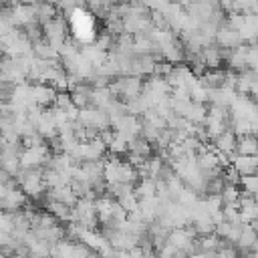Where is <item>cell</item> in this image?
I'll return each mask as SVG.
<instances>
[{
	"label": "cell",
	"instance_id": "6da1fadb",
	"mask_svg": "<svg viewBox=\"0 0 258 258\" xmlns=\"http://www.w3.org/2000/svg\"><path fill=\"white\" fill-rule=\"evenodd\" d=\"M14 177H16V183L22 187V191L32 200H36L40 194L48 189L42 167H22Z\"/></svg>",
	"mask_w": 258,
	"mask_h": 258
},
{
	"label": "cell",
	"instance_id": "7a4b0ae2",
	"mask_svg": "<svg viewBox=\"0 0 258 258\" xmlns=\"http://www.w3.org/2000/svg\"><path fill=\"white\" fill-rule=\"evenodd\" d=\"M111 89H113V93L119 99L129 101V99H135V97H139L143 93L145 79L143 77H137V75H121V77L113 79Z\"/></svg>",
	"mask_w": 258,
	"mask_h": 258
},
{
	"label": "cell",
	"instance_id": "3957f363",
	"mask_svg": "<svg viewBox=\"0 0 258 258\" xmlns=\"http://www.w3.org/2000/svg\"><path fill=\"white\" fill-rule=\"evenodd\" d=\"M0 204L4 212H18L28 206V196L22 191V187L14 181L2 183V194H0Z\"/></svg>",
	"mask_w": 258,
	"mask_h": 258
},
{
	"label": "cell",
	"instance_id": "277c9868",
	"mask_svg": "<svg viewBox=\"0 0 258 258\" xmlns=\"http://www.w3.org/2000/svg\"><path fill=\"white\" fill-rule=\"evenodd\" d=\"M42 28H44V38H46V42L48 44H52L58 52H60V48H62V44L69 40V24H67V20H64V16H56V18H52V20H48L46 24H42Z\"/></svg>",
	"mask_w": 258,
	"mask_h": 258
},
{
	"label": "cell",
	"instance_id": "5b68a950",
	"mask_svg": "<svg viewBox=\"0 0 258 258\" xmlns=\"http://www.w3.org/2000/svg\"><path fill=\"white\" fill-rule=\"evenodd\" d=\"M12 20L16 28H28L32 24L38 22V14H36V2H22L12 6Z\"/></svg>",
	"mask_w": 258,
	"mask_h": 258
},
{
	"label": "cell",
	"instance_id": "8992f818",
	"mask_svg": "<svg viewBox=\"0 0 258 258\" xmlns=\"http://www.w3.org/2000/svg\"><path fill=\"white\" fill-rule=\"evenodd\" d=\"M216 44H220L222 48L230 50V48H236V46L244 44V40H242L240 30L234 28L232 24H228V20H226V22L218 28V32H216Z\"/></svg>",
	"mask_w": 258,
	"mask_h": 258
},
{
	"label": "cell",
	"instance_id": "52a82bcc",
	"mask_svg": "<svg viewBox=\"0 0 258 258\" xmlns=\"http://www.w3.org/2000/svg\"><path fill=\"white\" fill-rule=\"evenodd\" d=\"M226 69H232L236 73H242L248 67V44H240L236 48H230L228 54H226Z\"/></svg>",
	"mask_w": 258,
	"mask_h": 258
},
{
	"label": "cell",
	"instance_id": "ba28073f",
	"mask_svg": "<svg viewBox=\"0 0 258 258\" xmlns=\"http://www.w3.org/2000/svg\"><path fill=\"white\" fill-rule=\"evenodd\" d=\"M230 165L244 177V175H254L258 173V155H240L234 153L230 159Z\"/></svg>",
	"mask_w": 258,
	"mask_h": 258
},
{
	"label": "cell",
	"instance_id": "9c48e42d",
	"mask_svg": "<svg viewBox=\"0 0 258 258\" xmlns=\"http://www.w3.org/2000/svg\"><path fill=\"white\" fill-rule=\"evenodd\" d=\"M56 97H58V91L48 85V83H34V103L42 109L46 107H52L56 103Z\"/></svg>",
	"mask_w": 258,
	"mask_h": 258
},
{
	"label": "cell",
	"instance_id": "30bf717a",
	"mask_svg": "<svg viewBox=\"0 0 258 258\" xmlns=\"http://www.w3.org/2000/svg\"><path fill=\"white\" fill-rule=\"evenodd\" d=\"M238 91L232 87H220V89H212L210 91V105H220V107H232V103L236 101Z\"/></svg>",
	"mask_w": 258,
	"mask_h": 258
},
{
	"label": "cell",
	"instance_id": "8fae6325",
	"mask_svg": "<svg viewBox=\"0 0 258 258\" xmlns=\"http://www.w3.org/2000/svg\"><path fill=\"white\" fill-rule=\"evenodd\" d=\"M226 71L228 69H208L202 77H200V81L212 91V89H220V87H224L226 85Z\"/></svg>",
	"mask_w": 258,
	"mask_h": 258
},
{
	"label": "cell",
	"instance_id": "7c38bea8",
	"mask_svg": "<svg viewBox=\"0 0 258 258\" xmlns=\"http://www.w3.org/2000/svg\"><path fill=\"white\" fill-rule=\"evenodd\" d=\"M183 117H185L189 123H194V125H202V123H206V117H208V107H206V103L191 101V103L187 105Z\"/></svg>",
	"mask_w": 258,
	"mask_h": 258
},
{
	"label": "cell",
	"instance_id": "4fadbf2b",
	"mask_svg": "<svg viewBox=\"0 0 258 258\" xmlns=\"http://www.w3.org/2000/svg\"><path fill=\"white\" fill-rule=\"evenodd\" d=\"M135 196L141 200H147V198H155L157 196V179L153 177H141L137 183H135Z\"/></svg>",
	"mask_w": 258,
	"mask_h": 258
},
{
	"label": "cell",
	"instance_id": "5bb4252c",
	"mask_svg": "<svg viewBox=\"0 0 258 258\" xmlns=\"http://www.w3.org/2000/svg\"><path fill=\"white\" fill-rule=\"evenodd\" d=\"M236 153H240V155H258V135H254V133L240 135L238 145H236Z\"/></svg>",
	"mask_w": 258,
	"mask_h": 258
},
{
	"label": "cell",
	"instance_id": "9a60e30c",
	"mask_svg": "<svg viewBox=\"0 0 258 258\" xmlns=\"http://www.w3.org/2000/svg\"><path fill=\"white\" fill-rule=\"evenodd\" d=\"M81 52L95 64V67H101L103 62H107V58H109V52L107 50H103V48H99L95 42L93 44H83V48H81Z\"/></svg>",
	"mask_w": 258,
	"mask_h": 258
},
{
	"label": "cell",
	"instance_id": "2e32d148",
	"mask_svg": "<svg viewBox=\"0 0 258 258\" xmlns=\"http://www.w3.org/2000/svg\"><path fill=\"white\" fill-rule=\"evenodd\" d=\"M87 6H89V12H93L95 16L107 18L115 4H113V0H87Z\"/></svg>",
	"mask_w": 258,
	"mask_h": 258
},
{
	"label": "cell",
	"instance_id": "e0dca14e",
	"mask_svg": "<svg viewBox=\"0 0 258 258\" xmlns=\"http://www.w3.org/2000/svg\"><path fill=\"white\" fill-rule=\"evenodd\" d=\"M240 194H242V187H240V185H226V189L222 191V202H224V206L238 204Z\"/></svg>",
	"mask_w": 258,
	"mask_h": 258
},
{
	"label": "cell",
	"instance_id": "ac0fdd59",
	"mask_svg": "<svg viewBox=\"0 0 258 258\" xmlns=\"http://www.w3.org/2000/svg\"><path fill=\"white\" fill-rule=\"evenodd\" d=\"M87 4V0H56V6H58V10L60 12H73V10H77V8H83Z\"/></svg>",
	"mask_w": 258,
	"mask_h": 258
},
{
	"label": "cell",
	"instance_id": "d6986e66",
	"mask_svg": "<svg viewBox=\"0 0 258 258\" xmlns=\"http://www.w3.org/2000/svg\"><path fill=\"white\" fill-rule=\"evenodd\" d=\"M151 12H165L169 6H171V2L173 0H141Z\"/></svg>",
	"mask_w": 258,
	"mask_h": 258
},
{
	"label": "cell",
	"instance_id": "ffe728a7",
	"mask_svg": "<svg viewBox=\"0 0 258 258\" xmlns=\"http://www.w3.org/2000/svg\"><path fill=\"white\" fill-rule=\"evenodd\" d=\"M22 2H36V0H4L6 6H16V4H22Z\"/></svg>",
	"mask_w": 258,
	"mask_h": 258
},
{
	"label": "cell",
	"instance_id": "44dd1931",
	"mask_svg": "<svg viewBox=\"0 0 258 258\" xmlns=\"http://www.w3.org/2000/svg\"><path fill=\"white\" fill-rule=\"evenodd\" d=\"M173 2H177V4H181V6H185V8H187V6H189L194 0H173Z\"/></svg>",
	"mask_w": 258,
	"mask_h": 258
},
{
	"label": "cell",
	"instance_id": "7402d4cb",
	"mask_svg": "<svg viewBox=\"0 0 258 258\" xmlns=\"http://www.w3.org/2000/svg\"><path fill=\"white\" fill-rule=\"evenodd\" d=\"M42 2H54L56 4V0H42Z\"/></svg>",
	"mask_w": 258,
	"mask_h": 258
},
{
	"label": "cell",
	"instance_id": "603a6c76",
	"mask_svg": "<svg viewBox=\"0 0 258 258\" xmlns=\"http://www.w3.org/2000/svg\"><path fill=\"white\" fill-rule=\"evenodd\" d=\"M121 2H135V0H121Z\"/></svg>",
	"mask_w": 258,
	"mask_h": 258
}]
</instances>
